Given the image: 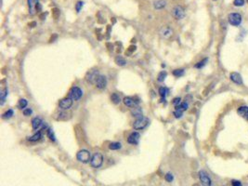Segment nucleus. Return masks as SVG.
Returning <instances> with one entry per match:
<instances>
[{
  "label": "nucleus",
  "instance_id": "nucleus-1",
  "mask_svg": "<svg viewBox=\"0 0 248 186\" xmlns=\"http://www.w3.org/2000/svg\"><path fill=\"white\" fill-rule=\"evenodd\" d=\"M102 163H103V156L102 154L100 153H96L92 156V158L90 160V165L92 167L94 168H99L101 167Z\"/></svg>",
  "mask_w": 248,
  "mask_h": 186
},
{
  "label": "nucleus",
  "instance_id": "nucleus-2",
  "mask_svg": "<svg viewBox=\"0 0 248 186\" xmlns=\"http://www.w3.org/2000/svg\"><path fill=\"white\" fill-rule=\"evenodd\" d=\"M76 158L82 163H88L91 160V154L87 150H81L77 153Z\"/></svg>",
  "mask_w": 248,
  "mask_h": 186
},
{
  "label": "nucleus",
  "instance_id": "nucleus-3",
  "mask_svg": "<svg viewBox=\"0 0 248 186\" xmlns=\"http://www.w3.org/2000/svg\"><path fill=\"white\" fill-rule=\"evenodd\" d=\"M100 76V73H99V70L98 69H92L89 72L87 73L86 75V80L90 84H96V81L98 79V77Z\"/></svg>",
  "mask_w": 248,
  "mask_h": 186
},
{
  "label": "nucleus",
  "instance_id": "nucleus-4",
  "mask_svg": "<svg viewBox=\"0 0 248 186\" xmlns=\"http://www.w3.org/2000/svg\"><path fill=\"white\" fill-rule=\"evenodd\" d=\"M149 123H150V120L147 117H141L137 119L133 123V128L135 129H143L149 125Z\"/></svg>",
  "mask_w": 248,
  "mask_h": 186
},
{
  "label": "nucleus",
  "instance_id": "nucleus-5",
  "mask_svg": "<svg viewBox=\"0 0 248 186\" xmlns=\"http://www.w3.org/2000/svg\"><path fill=\"white\" fill-rule=\"evenodd\" d=\"M83 95V91L82 89L78 87H73L71 89L70 92H69V98H71L73 101H77L79 100Z\"/></svg>",
  "mask_w": 248,
  "mask_h": 186
},
{
  "label": "nucleus",
  "instance_id": "nucleus-6",
  "mask_svg": "<svg viewBox=\"0 0 248 186\" xmlns=\"http://www.w3.org/2000/svg\"><path fill=\"white\" fill-rule=\"evenodd\" d=\"M229 24L233 26H238L242 23V16L239 13H231L228 17Z\"/></svg>",
  "mask_w": 248,
  "mask_h": 186
},
{
  "label": "nucleus",
  "instance_id": "nucleus-7",
  "mask_svg": "<svg viewBox=\"0 0 248 186\" xmlns=\"http://www.w3.org/2000/svg\"><path fill=\"white\" fill-rule=\"evenodd\" d=\"M172 16L176 20H181L185 17V10L181 6H176L172 9Z\"/></svg>",
  "mask_w": 248,
  "mask_h": 186
},
{
  "label": "nucleus",
  "instance_id": "nucleus-8",
  "mask_svg": "<svg viewBox=\"0 0 248 186\" xmlns=\"http://www.w3.org/2000/svg\"><path fill=\"white\" fill-rule=\"evenodd\" d=\"M199 179L203 186H212V180L204 170H201L199 172Z\"/></svg>",
  "mask_w": 248,
  "mask_h": 186
},
{
  "label": "nucleus",
  "instance_id": "nucleus-9",
  "mask_svg": "<svg viewBox=\"0 0 248 186\" xmlns=\"http://www.w3.org/2000/svg\"><path fill=\"white\" fill-rule=\"evenodd\" d=\"M159 34H160V36L163 38L168 39V38H170L173 36V30L172 28L169 26H163L160 29V31H159Z\"/></svg>",
  "mask_w": 248,
  "mask_h": 186
},
{
  "label": "nucleus",
  "instance_id": "nucleus-10",
  "mask_svg": "<svg viewBox=\"0 0 248 186\" xmlns=\"http://www.w3.org/2000/svg\"><path fill=\"white\" fill-rule=\"evenodd\" d=\"M73 101L69 97L64 98V99H62L61 101H60V103H59L60 108L62 109V110H68V109H70L71 107H72Z\"/></svg>",
  "mask_w": 248,
  "mask_h": 186
},
{
  "label": "nucleus",
  "instance_id": "nucleus-11",
  "mask_svg": "<svg viewBox=\"0 0 248 186\" xmlns=\"http://www.w3.org/2000/svg\"><path fill=\"white\" fill-rule=\"evenodd\" d=\"M140 135L139 132H132L127 138V142L130 144H138V142L140 141Z\"/></svg>",
  "mask_w": 248,
  "mask_h": 186
},
{
  "label": "nucleus",
  "instance_id": "nucleus-12",
  "mask_svg": "<svg viewBox=\"0 0 248 186\" xmlns=\"http://www.w3.org/2000/svg\"><path fill=\"white\" fill-rule=\"evenodd\" d=\"M130 113H131V115H132V116L136 117L137 119L143 117V111H142V109H141L140 106H134V107H132V108H131Z\"/></svg>",
  "mask_w": 248,
  "mask_h": 186
},
{
  "label": "nucleus",
  "instance_id": "nucleus-13",
  "mask_svg": "<svg viewBox=\"0 0 248 186\" xmlns=\"http://www.w3.org/2000/svg\"><path fill=\"white\" fill-rule=\"evenodd\" d=\"M96 86L99 89H103L107 86V78L104 75H100L96 81Z\"/></svg>",
  "mask_w": 248,
  "mask_h": 186
},
{
  "label": "nucleus",
  "instance_id": "nucleus-14",
  "mask_svg": "<svg viewBox=\"0 0 248 186\" xmlns=\"http://www.w3.org/2000/svg\"><path fill=\"white\" fill-rule=\"evenodd\" d=\"M229 78L232 82H234L235 84H238V85H242L243 84V78H242V75H240L238 73H235L233 72L231 73L229 75Z\"/></svg>",
  "mask_w": 248,
  "mask_h": 186
},
{
  "label": "nucleus",
  "instance_id": "nucleus-15",
  "mask_svg": "<svg viewBox=\"0 0 248 186\" xmlns=\"http://www.w3.org/2000/svg\"><path fill=\"white\" fill-rule=\"evenodd\" d=\"M124 103L125 105H126L127 107H134V106H137V104L139 103V101H136L135 99L131 97H126L124 99Z\"/></svg>",
  "mask_w": 248,
  "mask_h": 186
},
{
  "label": "nucleus",
  "instance_id": "nucleus-16",
  "mask_svg": "<svg viewBox=\"0 0 248 186\" xmlns=\"http://www.w3.org/2000/svg\"><path fill=\"white\" fill-rule=\"evenodd\" d=\"M237 113L243 118L248 120V106H241L237 110Z\"/></svg>",
  "mask_w": 248,
  "mask_h": 186
},
{
  "label": "nucleus",
  "instance_id": "nucleus-17",
  "mask_svg": "<svg viewBox=\"0 0 248 186\" xmlns=\"http://www.w3.org/2000/svg\"><path fill=\"white\" fill-rule=\"evenodd\" d=\"M43 125V121L40 117H34L32 120V127L34 129H38L41 128V126Z\"/></svg>",
  "mask_w": 248,
  "mask_h": 186
},
{
  "label": "nucleus",
  "instance_id": "nucleus-18",
  "mask_svg": "<svg viewBox=\"0 0 248 186\" xmlns=\"http://www.w3.org/2000/svg\"><path fill=\"white\" fill-rule=\"evenodd\" d=\"M166 6V0H155L153 2V7L155 9H162Z\"/></svg>",
  "mask_w": 248,
  "mask_h": 186
},
{
  "label": "nucleus",
  "instance_id": "nucleus-19",
  "mask_svg": "<svg viewBox=\"0 0 248 186\" xmlns=\"http://www.w3.org/2000/svg\"><path fill=\"white\" fill-rule=\"evenodd\" d=\"M111 100L114 104H118L120 103V101H121V98H120V96L117 93H112L111 95Z\"/></svg>",
  "mask_w": 248,
  "mask_h": 186
},
{
  "label": "nucleus",
  "instance_id": "nucleus-20",
  "mask_svg": "<svg viewBox=\"0 0 248 186\" xmlns=\"http://www.w3.org/2000/svg\"><path fill=\"white\" fill-rule=\"evenodd\" d=\"M8 96V89H3L0 92V99H1V105L4 104L6 97Z\"/></svg>",
  "mask_w": 248,
  "mask_h": 186
},
{
  "label": "nucleus",
  "instance_id": "nucleus-21",
  "mask_svg": "<svg viewBox=\"0 0 248 186\" xmlns=\"http://www.w3.org/2000/svg\"><path fill=\"white\" fill-rule=\"evenodd\" d=\"M41 137H42L41 132L38 131V132L35 133V134H34L32 137H30V138L28 139V140H29L30 142H37V141H39V140L41 139Z\"/></svg>",
  "mask_w": 248,
  "mask_h": 186
},
{
  "label": "nucleus",
  "instance_id": "nucleus-22",
  "mask_svg": "<svg viewBox=\"0 0 248 186\" xmlns=\"http://www.w3.org/2000/svg\"><path fill=\"white\" fill-rule=\"evenodd\" d=\"M115 62H116V64L119 65V66H124V65L126 64V60L122 58L121 56H117V57L115 58Z\"/></svg>",
  "mask_w": 248,
  "mask_h": 186
},
{
  "label": "nucleus",
  "instance_id": "nucleus-23",
  "mask_svg": "<svg viewBox=\"0 0 248 186\" xmlns=\"http://www.w3.org/2000/svg\"><path fill=\"white\" fill-rule=\"evenodd\" d=\"M188 107H189V104H188L187 103H181L180 104H179L178 106H176V110H179V111H185L188 109Z\"/></svg>",
  "mask_w": 248,
  "mask_h": 186
},
{
  "label": "nucleus",
  "instance_id": "nucleus-24",
  "mask_svg": "<svg viewBox=\"0 0 248 186\" xmlns=\"http://www.w3.org/2000/svg\"><path fill=\"white\" fill-rule=\"evenodd\" d=\"M122 147V144L120 142H112L110 143L109 148L111 150H118Z\"/></svg>",
  "mask_w": 248,
  "mask_h": 186
},
{
  "label": "nucleus",
  "instance_id": "nucleus-25",
  "mask_svg": "<svg viewBox=\"0 0 248 186\" xmlns=\"http://www.w3.org/2000/svg\"><path fill=\"white\" fill-rule=\"evenodd\" d=\"M13 115V110H11V109H9V110H8L6 112L5 114H3V115H2V117L4 118V119H9V118H10Z\"/></svg>",
  "mask_w": 248,
  "mask_h": 186
},
{
  "label": "nucleus",
  "instance_id": "nucleus-26",
  "mask_svg": "<svg viewBox=\"0 0 248 186\" xmlns=\"http://www.w3.org/2000/svg\"><path fill=\"white\" fill-rule=\"evenodd\" d=\"M27 104H28V103L25 99H21L19 101V107L21 108V109H24V108L27 106Z\"/></svg>",
  "mask_w": 248,
  "mask_h": 186
},
{
  "label": "nucleus",
  "instance_id": "nucleus-27",
  "mask_svg": "<svg viewBox=\"0 0 248 186\" xmlns=\"http://www.w3.org/2000/svg\"><path fill=\"white\" fill-rule=\"evenodd\" d=\"M167 92H168V89H166V87H161L160 89H159V94H160L162 97H165V95L167 94Z\"/></svg>",
  "mask_w": 248,
  "mask_h": 186
},
{
  "label": "nucleus",
  "instance_id": "nucleus-28",
  "mask_svg": "<svg viewBox=\"0 0 248 186\" xmlns=\"http://www.w3.org/2000/svg\"><path fill=\"white\" fill-rule=\"evenodd\" d=\"M166 75H167V73H166V72H161L158 75V81L159 82H163L165 80V78L166 77Z\"/></svg>",
  "mask_w": 248,
  "mask_h": 186
},
{
  "label": "nucleus",
  "instance_id": "nucleus-29",
  "mask_svg": "<svg viewBox=\"0 0 248 186\" xmlns=\"http://www.w3.org/2000/svg\"><path fill=\"white\" fill-rule=\"evenodd\" d=\"M27 2H28V5H29L30 9H31V11L34 8V6L36 5V4H38V3H37L38 0H27Z\"/></svg>",
  "mask_w": 248,
  "mask_h": 186
},
{
  "label": "nucleus",
  "instance_id": "nucleus-30",
  "mask_svg": "<svg viewBox=\"0 0 248 186\" xmlns=\"http://www.w3.org/2000/svg\"><path fill=\"white\" fill-rule=\"evenodd\" d=\"M173 75L175 76H182L184 75V70L183 69H177L175 71H173Z\"/></svg>",
  "mask_w": 248,
  "mask_h": 186
},
{
  "label": "nucleus",
  "instance_id": "nucleus-31",
  "mask_svg": "<svg viewBox=\"0 0 248 186\" xmlns=\"http://www.w3.org/2000/svg\"><path fill=\"white\" fill-rule=\"evenodd\" d=\"M165 181H166L171 182V181H173V180H174V176H173V174H172V173L168 172V173H166V174H165Z\"/></svg>",
  "mask_w": 248,
  "mask_h": 186
},
{
  "label": "nucleus",
  "instance_id": "nucleus-32",
  "mask_svg": "<svg viewBox=\"0 0 248 186\" xmlns=\"http://www.w3.org/2000/svg\"><path fill=\"white\" fill-rule=\"evenodd\" d=\"M206 62H207V59H204L203 61L199 62H198V64L195 65V68H202V67H204V66L205 65V64H206Z\"/></svg>",
  "mask_w": 248,
  "mask_h": 186
},
{
  "label": "nucleus",
  "instance_id": "nucleus-33",
  "mask_svg": "<svg viewBox=\"0 0 248 186\" xmlns=\"http://www.w3.org/2000/svg\"><path fill=\"white\" fill-rule=\"evenodd\" d=\"M233 4L236 7H242L244 5V0H234Z\"/></svg>",
  "mask_w": 248,
  "mask_h": 186
},
{
  "label": "nucleus",
  "instance_id": "nucleus-34",
  "mask_svg": "<svg viewBox=\"0 0 248 186\" xmlns=\"http://www.w3.org/2000/svg\"><path fill=\"white\" fill-rule=\"evenodd\" d=\"M48 135L49 139H50L51 141H53V142H55V141H56V139H55V136H54V133L52 132V130H51V129H48Z\"/></svg>",
  "mask_w": 248,
  "mask_h": 186
},
{
  "label": "nucleus",
  "instance_id": "nucleus-35",
  "mask_svg": "<svg viewBox=\"0 0 248 186\" xmlns=\"http://www.w3.org/2000/svg\"><path fill=\"white\" fill-rule=\"evenodd\" d=\"M182 115H183V112L182 111L175 110V112H174V115H175L176 118H180V117L182 116Z\"/></svg>",
  "mask_w": 248,
  "mask_h": 186
},
{
  "label": "nucleus",
  "instance_id": "nucleus-36",
  "mask_svg": "<svg viewBox=\"0 0 248 186\" xmlns=\"http://www.w3.org/2000/svg\"><path fill=\"white\" fill-rule=\"evenodd\" d=\"M83 4H84V3H83V2H81V1H78V2L76 3L75 9H76V11H77V12H79V11H80V9H82Z\"/></svg>",
  "mask_w": 248,
  "mask_h": 186
},
{
  "label": "nucleus",
  "instance_id": "nucleus-37",
  "mask_svg": "<svg viewBox=\"0 0 248 186\" xmlns=\"http://www.w3.org/2000/svg\"><path fill=\"white\" fill-rule=\"evenodd\" d=\"M32 113H33V111H32V109H30V108L23 110V115H25V116H29L30 115H32Z\"/></svg>",
  "mask_w": 248,
  "mask_h": 186
},
{
  "label": "nucleus",
  "instance_id": "nucleus-38",
  "mask_svg": "<svg viewBox=\"0 0 248 186\" xmlns=\"http://www.w3.org/2000/svg\"><path fill=\"white\" fill-rule=\"evenodd\" d=\"M180 101H181L180 98H175V99L173 100V104H174L175 106H178L179 104L181 103H180Z\"/></svg>",
  "mask_w": 248,
  "mask_h": 186
},
{
  "label": "nucleus",
  "instance_id": "nucleus-39",
  "mask_svg": "<svg viewBox=\"0 0 248 186\" xmlns=\"http://www.w3.org/2000/svg\"><path fill=\"white\" fill-rule=\"evenodd\" d=\"M231 186H242V182H241L240 181L233 180V181H231Z\"/></svg>",
  "mask_w": 248,
  "mask_h": 186
}]
</instances>
